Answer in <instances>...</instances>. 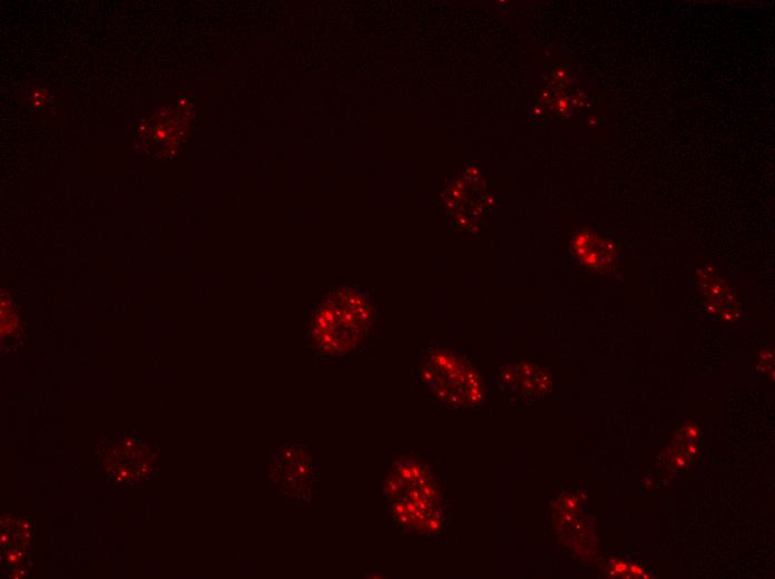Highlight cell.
I'll use <instances>...</instances> for the list:
<instances>
[{
	"mask_svg": "<svg viewBox=\"0 0 775 579\" xmlns=\"http://www.w3.org/2000/svg\"><path fill=\"white\" fill-rule=\"evenodd\" d=\"M371 308L356 290L342 288L317 310L313 323L315 342L325 351L344 352L365 333Z\"/></svg>",
	"mask_w": 775,
	"mask_h": 579,
	"instance_id": "6da1fadb",
	"label": "cell"
}]
</instances>
